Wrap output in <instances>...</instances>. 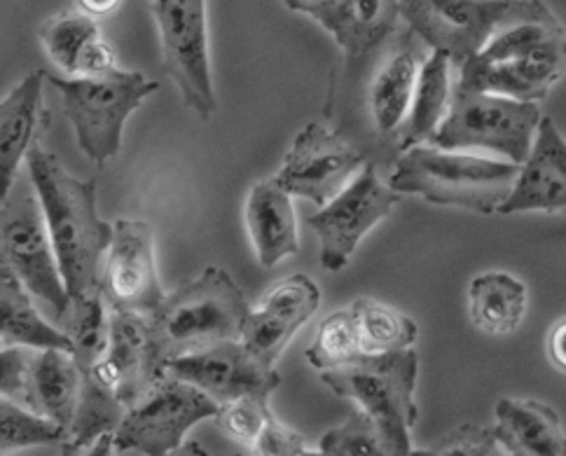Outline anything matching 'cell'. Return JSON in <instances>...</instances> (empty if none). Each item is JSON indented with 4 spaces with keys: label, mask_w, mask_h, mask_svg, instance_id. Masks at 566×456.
Instances as JSON below:
<instances>
[{
    "label": "cell",
    "mask_w": 566,
    "mask_h": 456,
    "mask_svg": "<svg viewBox=\"0 0 566 456\" xmlns=\"http://www.w3.org/2000/svg\"><path fill=\"white\" fill-rule=\"evenodd\" d=\"M27 165L69 297L94 293L113 240V225L96 211V181H80L38 141Z\"/></svg>",
    "instance_id": "cell-1"
},
{
    "label": "cell",
    "mask_w": 566,
    "mask_h": 456,
    "mask_svg": "<svg viewBox=\"0 0 566 456\" xmlns=\"http://www.w3.org/2000/svg\"><path fill=\"white\" fill-rule=\"evenodd\" d=\"M249 311L247 297L232 276L220 267H207L146 314L161 368L178 356L241 340Z\"/></svg>",
    "instance_id": "cell-2"
},
{
    "label": "cell",
    "mask_w": 566,
    "mask_h": 456,
    "mask_svg": "<svg viewBox=\"0 0 566 456\" xmlns=\"http://www.w3.org/2000/svg\"><path fill=\"white\" fill-rule=\"evenodd\" d=\"M517 173L520 165L513 162L421 144L402 150L389 188L398 194H417L429 204L490 215L511 194Z\"/></svg>",
    "instance_id": "cell-3"
},
{
    "label": "cell",
    "mask_w": 566,
    "mask_h": 456,
    "mask_svg": "<svg viewBox=\"0 0 566 456\" xmlns=\"http://www.w3.org/2000/svg\"><path fill=\"white\" fill-rule=\"evenodd\" d=\"M417 351L402 349L360 353L347 365L323 370L321 382L368 414L394 456H410V431L417 422Z\"/></svg>",
    "instance_id": "cell-4"
},
{
    "label": "cell",
    "mask_w": 566,
    "mask_h": 456,
    "mask_svg": "<svg viewBox=\"0 0 566 456\" xmlns=\"http://www.w3.org/2000/svg\"><path fill=\"white\" fill-rule=\"evenodd\" d=\"M64 98V110L75 129L77 146L92 162L106 165L123 148L127 117L159 89L138 71L111 68L101 75L62 77L48 75Z\"/></svg>",
    "instance_id": "cell-5"
},
{
    "label": "cell",
    "mask_w": 566,
    "mask_h": 456,
    "mask_svg": "<svg viewBox=\"0 0 566 456\" xmlns=\"http://www.w3.org/2000/svg\"><path fill=\"white\" fill-rule=\"evenodd\" d=\"M398 8L419 41L452 66L480 54L501 29L553 14L543 0H398Z\"/></svg>",
    "instance_id": "cell-6"
},
{
    "label": "cell",
    "mask_w": 566,
    "mask_h": 456,
    "mask_svg": "<svg viewBox=\"0 0 566 456\" xmlns=\"http://www.w3.org/2000/svg\"><path fill=\"white\" fill-rule=\"evenodd\" d=\"M538 104L509 96L463 92L454 87L452 104L429 146L457 152H490L503 162L522 165L541 125Z\"/></svg>",
    "instance_id": "cell-7"
},
{
    "label": "cell",
    "mask_w": 566,
    "mask_h": 456,
    "mask_svg": "<svg viewBox=\"0 0 566 456\" xmlns=\"http://www.w3.org/2000/svg\"><path fill=\"white\" fill-rule=\"evenodd\" d=\"M220 405L205 391L161 374L144 399L127 407L115 428L117 452H140L144 456H169L186 443L192 426L216 420Z\"/></svg>",
    "instance_id": "cell-8"
},
{
    "label": "cell",
    "mask_w": 566,
    "mask_h": 456,
    "mask_svg": "<svg viewBox=\"0 0 566 456\" xmlns=\"http://www.w3.org/2000/svg\"><path fill=\"white\" fill-rule=\"evenodd\" d=\"M150 10L159 29L161 66L186 106L201 120H211L218 102L209 59L207 0H153Z\"/></svg>",
    "instance_id": "cell-9"
},
{
    "label": "cell",
    "mask_w": 566,
    "mask_h": 456,
    "mask_svg": "<svg viewBox=\"0 0 566 456\" xmlns=\"http://www.w3.org/2000/svg\"><path fill=\"white\" fill-rule=\"evenodd\" d=\"M0 272L22 284L56 311L69 305V290L54 255L48 223L35 192L22 190L0 206Z\"/></svg>",
    "instance_id": "cell-10"
},
{
    "label": "cell",
    "mask_w": 566,
    "mask_h": 456,
    "mask_svg": "<svg viewBox=\"0 0 566 456\" xmlns=\"http://www.w3.org/2000/svg\"><path fill=\"white\" fill-rule=\"evenodd\" d=\"M398 202L400 194L381 181L373 162H366L345 190L307 218V225L321 242V267L328 272L345 269L363 236L384 221Z\"/></svg>",
    "instance_id": "cell-11"
},
{
    "label": "cell",
    "mask_w": 566,
    "mask_h": 456,
    "mask_svg": "<svg viewBox=\"0 0 566 456\" xmlns=\"http://www.w3.org/2000/svg\"><path fill=\"white\" fill-rule=\"evenodd\" d=\"M366 162L368 157L347 144L345 138L312 123L295 136L286 162L274 176V181L291 197L323 206L349 185Z\"/></svg>",
    "instance_id": "cell-12"
},
{
    "label": "cell",
    "mask_w": 566,
    "mask_h": 456,
    "mask_svg": "<svg viewBox=\"0 0 566 456\" xmlns=\"http://www.w3.org/2000/svg\"><path fill=\"white\" fill-rule=\"evenodd\" d=\"M98 290L115 311L150 314L161 300L153 227L144 221H117L113 240L106 251V263L101 265Z\"/></svg>",
    "instance_id": "cell-13"
},
{
    "label": "cell",
    "mask_w": 566,
    "mask_h": 456,
    "mask_svg": "<svg viewBox=\"0 0 566 456\" xmlns=\"http://www.w3.org/2000/svg\"><path fill=\"white\" fill-rule=\"evenodd\" d=\"M165 374L205 391L218 405L237 401L241 395H272L281 384L276 368L258 361L241 340L218 342L178 356L167 363Z\"/></svg>",
    "instance_id": "cell-14"
},
{
    "label": "cell",
    "mask_w": 566,
    "mask_h": 456,
    "mask_svg": "<svg viewBox=\"0 0 566 456\" xmlns=\"http://www.w3.org/2000/svg\"><path fill=\"white\" fill-rule=\"evenodd\" d=\"M83 374H92L101 384H106L125 407L144 399L148 389L165 374L146 314L111 309L106 351L98 363Z\"/></svg>",
    "instance_id": "cell-15"
},
{
    "label": "cell",
    "mask_w": 566,
    "mask_h": 456,
    "mask_svg": "<svg viewBox=\"0 0 566 456\" xmlns=\"http://www.w3.org/2000/svg\"><path fill=\"white\" fill-rule=\"evenodd\" d=\"M318 303L321 290L307 274L289 276L268 293L258 309L249 311L244 330H241V344L258 361L274 368L297 328L312 319Z\"/></svg>",
    "instance_id": "cell-16"
},
{
    "label": "cell",
    "mask_w": 566,
    "mask_h": 456,
    "mask_svg": "<svg viewBox=\"0 0 566 456\" xmlns=\"http://www.w3.org/2000/svg\"><path fill=\"white\" fill-rule=\"evenodd\" d=\"M566 211V138L553 117H541L532 150L496 213Z\"/></svg>",
    "instance_id": "cell-17"
},
{
    "label": "cell",
    "mask_w": 566,
    "mask_h": 456,
    "mask_svg": "<svg viewBox=\"0 0 566 456\" xmlns=\"http://www.w3.org/2000/svg\"><path fill=\"white\" fill-rule=\"evenodd\" d=\"M566 75V59H515V62H482L473 56L459 66L454 87L463 92H484L515 98V102H543L555 83Z\"/></svg>",
    "instance_id": "cell-18"
},
{
    "label": "cell",
    "mask_w": 566,
    "mask_h": 456,
    "mask_svg": "<svg viewBox=\"0 0 566 456\" xmlns=\"http://www.w3.org/2000/svg\"><path fill=\"white\" fill-rule=\"evenodd\" d=\"M45 71L27 75L3 102H0V202H6L22 160L35 144V134L45 123L43 108Z\"/></svg>",
    "instance_id": "cell-19"
},
{
    "label": "cell",
    "mask_w": 566,
    "mask_h": 456,
    "mask_svg": "<svg viewBox=\"0 0 566 456\" xmlns=\"http://www.w3.org/2000/svg\"><path fill=\"white\" fill-rule=\"evenodd\" d=\"M247 227L262 267H274L300 251L293 197L276 181H260L247 200Z\"/></svg>",
    "instance_id": "cell-20"
},
{
    "label": "cell",
    "mask_w": 566,
    "mask_h": 456,
    "mask_svg": "<svg viewBox=\"0 0 566 456\" xmlns=\"http://www.w3.org/2000/svg\"><path fill=\"white\" fill-rule=\"evenodd\" d=\"M492 431L509 456H566V431L548 403L501 399Z\"/></svg>",
    "instance_id": "cell-21"
},
{
    "label": "cell",
    "mask_w": 566,
    "mask_h": 456,
    "mask_svg": "<svg viewBox=\"0 0 566 456\" xmlns=\"http://www.w3.org/2000/svg\"><path fill=\"white\" fill-rule=\"evenodd\" d=\"M40 43L69 77L101 75L115 68L111 47L101 41L94 17L85 12H62L48 19L40 26Z\"/></svg>",
    "instance_id": "cell-22"
},
{
    "label": "cell",
    "mask_w": 566,
    "mask_h": 456,
    "mask_svg": "<svg viewBox=\"0 0 566 456\" xmlns=\"http://www.w3.org/2000/svg\"><path fill=\"white\" fill-rule=\"evenodd\" d=\"M83 391V372L73 356L62 349H40L29 368L27 410L64 428L69 435Z\"/></svg>",
    "instance_id": "cell-23"
},
{
    "label": "cell",
    "mask_w": 566,
    "mask_h": 456,
    "mask_svg": "<svg viewBox=\"0 0 566 456\" xmlns=\"http://www.w3.org/2000/svg\"><path fill=\"white\" fill-rule=\"evenodd\" d=\"M452 94V62L440 52H431V56L423 59V64L419 66L406 123L396 131L400 150L431 141L450 110Z\"/></svg>",
    "instance_id": "cell-24"
},
{
    "label": "cell",
    "mask_w": 566,
    "mask_h": 456,
    "mask_svg": "<svg viewBox=\"0 0 566 456\" xmlns=\"http://www.w3.org/2000/svg\"><path fill=\"white\" fill-rule=\"evenodd\" d=\"M527 309V288L505 272L480 274L469 288V316L478 330L503 337L520 328Z\"/></svg>",
    "instance_id": "cell-25"
},
{
    "label": "cell",
    "mask_w": 566,
    "mask_h": 456,
    "mask_svg": "<svg viewBox=\"0 0 566 456\" xmlns=\"http://www.w3.org/2000/svg\"><path fill=\"white\" fill-rule=\"evenodd\" d=\"M419 59L410 47L391 52L377 68L370 85V115L379 134H396L406 123L419 75Z\"/></svg>",
    "instance_id": "cell-26"
},
{
    "label": "cell",
    "mask_w": 566,
    "mask_h": 456,
    "mask_svg": "<svg viewBox=\"0 0 566 456\" xmlns=\"http://www.w3.org/2000/svg\"><path fill=\"white\" fill-rule=\"evenodd\" d=\"M0 342L35 351L62 349L71 353L69 337L38 314L29 290L8 272H0Z\"/></svg>",
    "instance_id": "cell-27"
},
{
    "label": "cell",
    "mask_w": 566,
    "mask_h": 456,
    "mask_svg": "<svg viewBox=\"0 0 566 456\" xmlns=\"http://www.w3.org/2000/svg\"><path fill=\"white\" fill-rule=\"evenodd\" d=\"M56 328L69 337L80 372H90L108 344L111 307L98 288L87 295H71L69 305L56 311Z\"/></svg>",
    "instance_id": "cell-28"
},
{
    "label": "cell",
    "mask_w": 566,
    "mask_h": 456,
    "mask_svg": "<svg viewBox=\"0 0 566 456\" xmlns=\"http://www.w3.org/2000/svg\"><path fill=\"white\" fill-rule=\"evenodd\" d=\"M349 307L356 316L363 353H389L415 347L419 328L410 316L377 300H356Z\"/></svg>",
    "instance_id": "cell-29"
},
{
    "label": "cell",
    "mask_w": 566,
    "mask_h": 456,
    "mask_svg": "<svg viewBox=\"0 0 566 456\" xmlns=\"http://www.w3.org/2000/svg\"><path fill=\"white\" fill-rule=\"evenodd\" d=\"M125 412L127 407L106 384L92 374H83V391L66 441H94L104 433H115Z\"/></svg>",
    "instance_id": "cell-30"
},
{
    "label": "cell",
    "mask_w": 566,
    "mask_h": 456,
    "mask_svg": "<svg viewBox=\"0 0 566 456\" xmlns=\"http://www.w3.org/2000/svg\"><path fill=\"white\" fill-rule=\"evenodd\" d=\"M363 353L358 324L352 307L333 311L321 321L314 342L307 349V361L316 370H333L352 363Z\"/></svg>",
    "instance_id": "cell-31"
},
{
    "label": "cell",
    "mask_w": 566,
    "mask_h": 456,
    "mask_svg": "<svg viewBox=\"0 0 566 456\" xmlns=\"http://www.w3.org/2000/svg\"><path fill=\"white\" fill-rule=\"evenodd\" d=\"M400 14L398 0H349V43L345 54L358 59L384 41Z\"/></svg>",
    "instance_id": "cell-32"
},
{
    "label": "cell",
    "mask_w": 566,
    "mask_h": 456,
    "mask_svg": "<svg viewBox=\"0 0 566 456\" xmlns=\"http://www.w3.org/2000/svg\"><path fill=\"white\" fill-rule=\"evenodd\" d=\"M66 441V431L43 420L27 407L0 399V452L56 445Z\"/></svg>",
    "instance_id": "cell-33"
},
{
    "label": "cell",
    "mask_w": 566,
    "mask_h": 456,
    "mask_svg": "<svg viewBox=\"0 0 566 456\" xmlns=\"http://www.w3.org/2000/svg\"><path fill=\"white\" fill-rule=\"evenodd\" d=\"M318 452L326 456H394L377 426L360 410L323 435Z\"/></svg>",
    "instance_id": "cell-34"
},
{
    "label": "cell",
    "mask_w": 566,
    "mask_h": 456,
    "mask_svg": "<svg viewBox=\"0 0 566 456\" xmlns=\"http://www.w3.org/2000/svg\"><path fill=\"white\" fill-rule=\"evenodd\" d=\"M270 416V395H241L237 401L220 405L216 422L232 441L251 447Z\"/></svg>",
    "instance_id": "cell-35"
},
{
    "label": "cell",
    "mask_w": 566,
    "mask_h": 456,
    "mask_svg": "<svg viewBox=\"0 0 566 456\" xmlns=\"http://www.w3.org/2000/svg\"><path fill=\"white\" fill-rule=\"evenodd\" d=\"M410 456H505L492 426L463 424L431 449H412Z\"/></svg>",
    "instance_id": "cell-36"
},
{
    "label": "cell",
    "mask_w": 566,
    "mask_h": 456,
    "mask_svg": "<svg viewBox=\"0 0 566 456\" xmlns=\"http://www.w3.org/2000/svg\"><path fill=\"white\" fill-rule=\"evenodd\" d=\"M33 353L29 347H0V399L27 407Z\"/></svg>",
    "instance_id": "cell-37"
},
{
    "label": "cell",
    "mask_w": 566,
    "mask_h": 456,
    "mask_svg": "<svg viewBox=\"0 0 566 456\" xmlns=\"http://www.w3.org/2000/svg\"><path fill=\"white\" fill-rule=\"evenodd\" d=\"M289 10L312 17L345 50L349 43V0H283Z\"/></svg>",
    "instance_id": "cell-38"
},
{
    "label": "cell",
    "mask_w": 566,
    "mask_h": 456,
    "mask_svg": "<svg viewBox=\"0 0 566 456\" xmlns=\"http://www.w3.org/2000/svg\"><path fill=\"white\" fill-rule=\"evenodd\" d=\"M251 449L255 452V456H300L307 449V445L297 431L281 424L272 414L268 424L258 433Z\"/></svg>",
    "instance_id": "cell-39"
},
{
    "label": "cell",
    "mask_w": 566,
    "mask_h": 456,
    "mask_svg": "<svg viewBox=\"0 0 566 456\" xmlns=\"http://www.w3.org/2000/svg\"><path fill=\"white\" fill-rule=\"evenodd\" d=\"M62 456H117L115 435L104 433L94 441H64Z\"/></svg>",
    "instance_id": "cell-40"
},
{
    "label": "cell",
    "mask_w": 566,
    "mask_h": 456,
    "mask_svg": "<svg viewBox=\"0 0 566 456\" xmlns=\"http://www.w3.org/2000/svg\"><path fill=\"white\" fill-rule=\"evenodd\" d=\"M548 356L555 368L566 372V319L557 321L548 335Z\"/></svg>",
    "instance_id": "cell-41"
},
{
    "label": "cell",
    "mask_w": 566,
    "mask_h": 456,
    "mask_svg": "<svg viewBox=\"0 0 566 456\" xmlns=\"http://www.w3.org/2000/svg\"><path fill=\"white\" fill-rule=\"evenodd\" d=\"M119 3H123V0H77V6L90 17H106L115 12Z\"/></svg>",
    "instance_id": "cell-42"
},
{
    "label": "cell",
    "mask_w": 566,
    "mask_h": 456,
    "mask_svg": "<svg viewBox=\"0 0 566 456\" xmlns=\"http://www.w3.org/2000/svg\"><path fill=\"white\" fill-rule=\"evenodd\" d=\"M169 456H209V452L201 447L199 443H195V441H190V443H184L180 445L174 454H169Z\"/></svg>",
    "instance_id": "cell-43"
},
{
    "label": "cell",
    "mask_w": 566,
    "mask_h": 456,
    "mask_svg": "<svg viewBox=\"0 0 566 456\" xmlns=\"http://www.w3.org/2000/svg\"><path fill=\"white\" fill-rule=\"evenodd\" d=\"M232 456H244V454H232Z\"/></svg>",
    "instance_id": "cell-44"
},
{
    "label": "cell",
    "mask_w": 566,
    "mask_h": 456,
    "mask_svg": "<svg viewBox=\"0 0 566 456\" xmlns=\"http://www.w3.org/2000/svg\"><path fill=\"white\" fill-rule=\"evenodd\" d=\"M0 347H3V342H0Z\"/></svg>",
    "instance_id": "cell-45"
}]
</instances>
